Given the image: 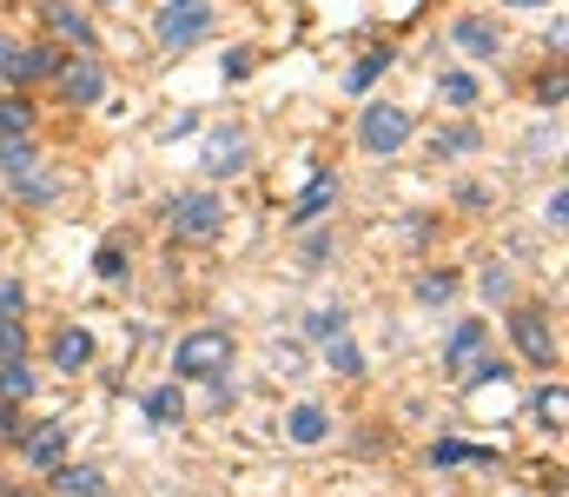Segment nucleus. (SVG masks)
<instances>
[{
  "instance_id": "f257e3e1",
  "label": "nucleus",
  "mask_w": 569,
  "mask_h": 497,
  "mask_svg": "<svg viewBox=\"0 0 569 497\" xmlns=\"http://www.w3.org/2000/svg\"><path fill=\"white\" fill-rule=\"evenodd\" d=\"M443 371L457 385H483V378H503V358H490V326L483 319H463L443 345Z\"/></svg>"
},
{
  "instance_id": "f03ea898",
  "label": "nucleus",
  "mask_w": 569,
  "mask_h": 497,
  "mask_svg": "<svg viewBox=\"0 0 569 497\" xmlns=\"http://www.w3.org/2000/svg\"><path fill=\"white\" fill-rule=\"evenodd\" d=\"M405 140H411V113H405V107H391V100H371V107H365V120H358V147H365V153H378V160H391Z\"/></svg>"
},
{
  "instance_id": "7ed1b4c3",
  "label": "nucleus",
  "mask_w": 569,
  "mask_h": 497,
  "mask_svg": "<svg viewBox=\"0 0 569 497\" xmlns=\"http://www.w3.org/2000/svg\"><path fill=\"white\" fill-rule=\"evenodd\" d=\"M232 365V338L226 331H192L179 351H172V371L179 378H219Z\"/></svg>"
},
{
  "instance_id": "20e7f679",
  "label": "nucleus",
  "mask_w": 569,
  "mask_h": 497,
  "mask_svg": "<svg viewBox=\"0 0 569 497\" xmlns=\"http://www.w3.org/2000/svg\"><path fill=\"white\" fill-rule=\"evenodd\" d=\"M172 232H179V239H212V232H226V199H212V192H179V199H172Z\"/></svg>"
},
{
  "instance_id": "39448f33",
  "label": "nucleus",
  "mask_w": 569,
  "mask_h": 497,
  "mask_svg": "<svg viewBox=\"0 0 569 497\" xmlns=\"http://www.w3.org/2000/svg\"><path fill=\"white\" fill-rule=\"evenodd\" d=\"M0 172H7L27 199H53V179L40 172V153H33L27 133H20V140H0Z\"/></svg>"
},
{
  "instance_id": "423d86ee",
  "label": "nucleus",
  "mask_w": 569,
  "mask_h": 497,
  "mask_svg": "<svg viewBox=\"0 0 569 497\" xmlns=\"http://www.w3.org/2000/svg\"><path fill=\"white\" fill-rule=\"evenodd\" d=\"M510 338H517V351H523L530 365H557V331L543 326V312L517 306V312H510Z\"/></svg>"
},
{
  "instance_id": "0eeeda50",
  "label": "nucleus",
  "mask_w": 569,
  "mask_h": 497,
  "mask_svg": "<svg viewBox=\"0 0 569 497\" xmlns=\"http://www.w3.org/2000/svg\"><path fill=\"white\" fill-rule=\"evenodd\" d=\"M206 33H212V13H206V7H166V13H159V40H166L172 53H179V47H199Z\"/></svg>"
},
{
  "instance_id": "6e6552de",
  "label": "nucleus",
  "mask_w": 569,
  "mask_h": 497,
  "mask_svg": "<svg viewBox=\"0 0 569 497\" xmlns=\"http://www.w3.org/2000/svg\"><path fill=\"white\" fill-rule=\"evenodd\" d=\"M53 80H60V100H67V107H93V100L107 93V73H100V60H73V67L60 60V73H53Z\"/></svg>"
},
{
  "instance_id": "1a4fd4ad",
  "label": "nucleus",
  "mask_w": 569,
  "mask_h": 497,
  "mask_svg": "<svg viewBox=\"0 0 569 497\" xmlns=\"http://www.w3.org/2000/svg\"><path fill=\"white\" fill-rule=\"evenodd\" d=\"M0 73H7L13 87H27V80H47V73H60V47H7Z\"/></svg>"
},
{
  "instance_id": "9d476101",
  "label": "nucleus",
  "mask_w": 569,
  "mask_h": 497,
  "mask_svg": "<svg viewBox=\"0 0 569 497\" xmlns=\"http://www.w3.org/2000/svg\"><path fill=\"white\" fill-rule=\"evenodd\" d=\"M246 153H252V140H246L239 127H219V133H206V147H199L206 172H239V166H246Z\"/></svg>"
},
{
  "instance_id": "9b49d317",
  "label": "nucleus",
  "mask_w": 569,
  "mask_h": 497,
  "mask_svg": "<svg viewBox=\"0 0 569 497\" xmlns=\"http://www.w3.org/2000/svg\"><path fill=\"white\" fill-rule=\"evenodd\" d=\"M450 33H457V47H463L470 60H497V47H503V33H497V27H490L483 13H463V20H457Z\"/></svg>"
},
{
  "instance_id": "f8f14e48",
  "label": "nucleus",
  "mask_w": 569,
  "mask_h": 497,
  "mask_svg": "<svg viewBox=\"0 0 569 497\" xmlns=\"http://www.w3.org/2000/svg\"><path fill=\"white\" fill-rule=\"evenodd\" d=\"M20 445H27V465L53 471V465L67 458V425H40V431H20Z\"/></svg>"
},
{
  "instance_id": "ddd939ff",
  "label": "nucleus",
  "mask_w": 569,
  "mask_h": 497,
  "mask_svg": "<svg viewBox=\"0 0 569 497\" xmlns=\"http://www.w3.org/2000/svg\"><path fill=\"white\" fill-rule=\"evenodd\" d=\"M325 431H331L325 405H291V418H284V438L291 445H325Z\"/></svg>"
},
{
  "instance_id": "4468645a",
  "label": "nucleus",
  "mask_w": 569,
  "mask_h": 497,
  "mask_svg": "<svg viewBox=\"0 0 569 497\" xmlns=\"http://www.w3.org/2000/svg\"><path fill=\"white\" fill-rule=\"evenodd\" d=\"M53 485L60 497H107V478L93 465H53Z\"/></svg>"
},
{
  "instance_id": "2eb2a0df",
  "label": "nucleus",
  "mask_w": 569,
  "mask_h": 497,
  "mask_svg": "<svg viewBox=\"0 0 569 497\" xmlns=\"http://www.w3.org/2000/svg\"><path fill=\"white\" fill-rule=\"evenodd\" d=\"M483 140H477V127H443V133H430V160H463V153H477Z\"/></svg>"
},
{
  "instance_id": "dca6fc26",
  "label": "nucleus",
  "mask_w": 569,
  "mask_h": 497,
  "mask_svg": "<svg viewBox=\"0 0 569 497\" xmlns=\"http://www.w3.org/2000/svg\"><path fill=\"white\" fill-rule=\"evenodd\" d=\"M87 358H93V338H87L80 326H67L60 338H53V365H60V371H80Z\"/></svg>"
},
{
  "instance_id": "f3484780",
  "label": "nucleus",
  "mask_w": 569,
  "mask_h": 497,
  "mask_svg": "<svg viewBox=\"0 0 569 497\" xmlns=\"http://www.w3.org/2000/svg\"><path fill=\"white\" fill-rule=\"evenodd\" d=\"M331 199H338V186H331V179H311V186H305V192H298V206H291V219H298V226H305V219H318V212H325V206H331Z\"/></svg>"
},
{
  "instance_id": "a211bd4d",
  "label": "nucleus",
  "mask_w": 569,
  "mask_h": 497,
  "mask_svg": "<svg viewBox=\"0 0 569 497\" xmlns=\"http://www.w3.org/2000/svg\"><path fill=\"white\" fill-rule=\"evenodd\" d=\"M146 418H152V425H179V418H186V398H179L172 385H159V391H146Z\"/></svg>"
},
{
  "instance_id": "6ab92c4d",
  "label": "nucleus",
  "mask_w": 569,
  "mask_h": 497,
  "mask_svg": "<svg viewBox=\"0 0 569 497\" xmlns=\"http://www.w3.org/2000/svg\"><path fill=\"white\" fill-rule=\"evenodd\" d=\"M497 451H483V445H457V438H443L437 451H430V465H490Z\"/></svg>"
},
{
  "instance_id": "aec40b11",
  "label": "nucleus",
  "mask_w": 569,
  "mask_h": 497,
  "mask_svg": "<svg viewBox=\"0 0 569 497\" xmlns=\"http://www.w3.org/2000/svg\"><path fill=\"white\" fill-rule=\"evenodd\" d=\"M305 338H318V345L345 338V312H338V306H318V312H305Z\"/></svg>"
},
{
  "instance_id": "412c9836",
  "label": "nucleus",
  "mask_w": 569,
  "mask_h": 497,
  "mask_svg": "<svg viewBox=\"0 0 569 497\" xmlns=\"http://www.w3.org/2000/svg\"><path fill=\"white\" fill-rule=\"evenodd\" d=\"M47 20H53V33H67V40H80V47H93V27H87V20H80L73 7H60V0H53V7H47Z\"/></svg>"
},
{
  "instance_id": "4be33fe9",
  "label": "nucleus",
  "mask_w": 569,
  "mask_h": 497,
  "mask_svg": "<svg viewBox=\"0 0 569 497\" xmlns=\"http://www.w3.org/2000/svg\"><path fill=\"white\" fill-rule=\"evenodd\" d=\"M391 60H398V53H391V47H371V53H365V60H358V67H351V93H365V87H371V80H378V73H385V67H391Z\"/></svg>"
},
{
  "instance_id": "5701e85b",
  "label": "nucleus",
  "mask_w": 569,
  "mask_h": 497,
  "mask_svg": "<svg viewBox=\"0 0 569 497\" xmlns=\"http://www.w3.org/2000/svg\"><path fill=\"white\" fill-rule=\"evenodd\" d=\"M27 391H33V371H27L20 358H0V398H13V405H20Z\"/></svg>"
},
{
  "instance_id": "b1692460",
  "label": "nucleus",
  "mask_w": 569,
  "mask_h": 497,
  "mask_svg": "<svg viewBox=\"0 0 569 497\" xmlns=\"http://www.w3.org/2000/svg\"><path fill=\"white\" fill-rule=\"evenodd\" d=\"M33 127V107L27 100H0V140H20Z\"/></svg>"
},
{
  "instance_id": "393cba45",
  "label": "nucleus",
  "mask_w": 569,
  "mask_h": 497,
  "mask_svg": "<svg viewBox=\"0 0 569 497\" xmlns=\"http://www.w3.org/2000/svg\"><path fill=\"white\" fill-rule=\"evenodd\" d=\"M437 93H443L450 107H470V100H477V80H470V73H437Z\"/></svg>"
},
{
  "instance_id": "a878e982",
  "label": "nucleus",
  "mask_w": 569,
  "mask_h": 497,
  "mask_svg": "<svg viewBox=\"0 0 569 497\" xmlns=\"http://www.w3.org/2000/svg\"><path fill=\"white\" fill-rule=\"evenodd\" d=\"M325 358H331V371H345V378H358V371H365V358H358V345H351V338H331V345H325Z\"/></svg>"
},
{
  "instance_id": "bb28decb",
  "label": "nucleus",
  "mask_w": 569,
  "mask_h": 497,
  "mask_svg": "<svg viewBox=\"0 0 569 497\" xmlns=\"http://www.w3.org/2000/svg\"><path fill=\"white\" fill-rule=\"evenodd\" d=\"M450 292H457V279H450V272H430V279H418V299H425V306H443Z\"/></svg>"
},
{
  "instance_id": "cd10ccee",
  "label": "nucleus",
  "mask_w": 569,
  "mask_h": 497,
  "mask_svg": "<svg viewBox=\"0 0 569 497\" xmlns=\"http://www.w3.org/2000/svg\"><path fill=\"white\" fill-rule=\"evenodd\" d=\"M537 411H543L550 425H563V418H569V391H563V385H550V391L537 398Z\"/></svg>"
},
{
  "instance_id": "c85d7f7f",
  "label": "nucleus",
  "mask_w": 569,
  "mask_h": 497,
  "mask_svg": "<svg viewBox=\"0 0 569 497\" xmlns=\"http://www.w3.org/2000/svg\"><path fill=\"white\" fill-rule=\"evenodd\" d=\"M93 272H100V279H127V252H120V246H100Z\"/></svg>"
},
{
  "instance_id": "c756f323",
  "label": "nucleus",
  "mask_w": 569,
  "mask_h": 497,
  "mask_svg": "<svg viewBox=\"0 0 569 497\" xmlns=\"http://www.w3.org/2000/svg\"><path fill=\"white\" fill-rule=\"evenodd\" d=\"M20 338H27L20 319H13V312H0V358H20Z\"/></svg>"
},
{
  "instance_id": "7c9ffc66",
  "label": "nucleus",
  "mask_w": 569,
  "mask_h": 497,
  "mask_svg": "<svg viewBox=\"0 0 569 497\" xmlns=\"http://www.w3.org/2000/svg\"><path fill=\"white\" fill-rule=\"evenodd\" d=\"M226 73H232V80L252 73V47H232V53H226Z\"/></svg>"
},
{
  "instance_id": "2f4dec72",
  "label": "nucleus",
  "mask_w": 569,
  "mask_h": 497,
  "mask_svg": "<svg viewBox=\"0 0 569 497\" xmlns=\"http://www.w3.org/2000/svg\"><path fill=\"white\" fill-rule=\"evenodd\" d=\"M483 292H490V299H510V272L490 266V272H483Z\"/></svg>"
},
{
  "instance_id": "473e14b6",
  "label": "nucleus",
  "mask_w": 569,
  "mask_h": 497,
  "mask_svg": "<svg viewBox=\"0 0 569 497\" xmlns=\"http://www.w3.org/2000/svg\"><path fill=\"white\" fill-rule=\"evenodd\" d=\"M543 219H550V226H563V219H569V192H563V186L550 192V212H543Z\"/></svg>"
},
{
  "instance_id": "72a5a7b5",
  "label": "nucleus",
  "mask_w": 569,
  "mask_h": 497,
  "mask_svg": "<svg viewBox=\"0 0 569 497\" xmlns=\"http://www.w3.org/2000/svg\"><path fill=\"white\" fill-rule=\"evenodd\" d=\"M272 365H279L284 378H291V371H298V345H279V351H272Z\"/></svg>"
},
{
  "instance_id": "f704fd0d",
  "label": "nucleus",
  "mask_w": 569,
  "mask_h": 497,
  "mask_svg": "<svg viewBox=\"0 0 569 497\" xmlns=\"http://www.w3.org/2000/svg\"><path fill=\"white\" fill-rule=\"evenodd\" d=\"M0 438H20V418H13L7 405H0Z\"/></svg>"
},
{
  "instance_id": "c9c22d12",
  "label": "nucleus",
  "mask_w": 569,
  "mask_h": 497,
  "mask_svg": "<svg viewBox=\"0 0 569 497\" xmlns=\"http://www.w3.org/2000/svg\"><path fill=\"white\" fill-rule=\"evenodd\" d=\"M510 7H550V0H510Z\"/></svg>"
},
{
  "instance_id": "e433bc0d",
  "label": "nucleus",
  "mask_w": 569,
  "mask_h": 497,
  "mask_svg": "<svg viewBox=\"0 0 569 497\" xmlns=\"http://www.w3.org/2000/svg\"><path fill=\"white\" fill-rule=\"evenodd\" d=\"M172 7H206V0H172Z\"/></svg>"
},
{
  "instance_id": "4c0bfd02",
  "label": "nucleus",
  "mask_w": 569,
  "mask_h": 497,
  "mask_svg": "<svg viewBox=\"0 0 569 497\" xmlns=\"http://www.w3.org/2000/svg\"><path fill=\"white\" fill-rule=\"evenodd\" d=\"M0 497H33V491H0Z\"/></svg>"
},
{
  "instance_id": "58836bf2",
  "label": "nucleus",
  "mask_w": 569,
  "mask_h": 497,
  "mask_svg": "<svg viewBox=\"0 0 569 497\" xmlns=\"http://www.w3.org/2000/svg\"><path fill=\"white\" fill-rule=\"evenodd\" d=\"M0 60H7V40H0Z\"/></svg>"
}]
</instances>
